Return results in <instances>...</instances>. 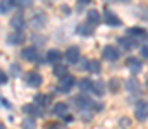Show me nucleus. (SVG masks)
Instances as JSON below:
<instances>
[{
    "label": "nucleus",
    "instance_id": "obj_8",
    "mask_svg": "<svg viewBox=\"0 0 148 129\" xmlns=\"http://www.w3.org/2000/svg\"><path fill=\"white\" fill-rule=\"evenodd\" d=\"M23 26H24V17H23V14H21V12L10 17V28H12L14 31H21V29H23Z\"/></svg>",
    "mask_w": 148,
    "mask_h": 129
},
{
    "label": "nucleus",
    "instance_id": "obj_6",
    "mask_svg": "<svg viewBox=\"0 0 148 129\" xmlns=\"http://www.w3.org/2000/svg\"><path fill=\"white\" fill-rule=\"evenodd\" d=\"M21 57L24 59V60H28V62H35L38 57V52L35 46H26V48H23V52H21Z\"/></svg>",
    "mask_w": 148,
    "mask_h": 129
},
{
    "label": "nucleus",
    "instance_id": "obj_20",
    "mask_svg": "<svg viewBox=\"0 0 148 129\" xmlns=\"http://www.w3.org/2000/svg\"><path fill=\"white\" fill-rule=\"evenodd\" d=\"M86 71L88 72H100V62L98 60H88L86 62Z\"/></svg>",
    "mask_w": 148,
    "mask_h": 129
},
{
    "label": "nucleus",
    "instance_id": "obj_7",
    "mask_svg": "<svg viewBox=\"0 0 148 129\" xmlns=\"http://www.w3.org/2000/svg\"><path fill=\"white\" fill-rule=\"evenodd\" d=\"M5 42L9 45H19V43L24 42V35H23V31H14V33L5 36Z\"/></svg>",
    "mask_w": 148,
    "mask_h": 129
},
{
    "label": "nucleus",
    "instance_id": "obj_22",
    "mask_svg": "<svg viewBox=\"0 0 148 129\" xmlns=\"http://www.w3.org/2000/svg\"><path fill=\"white\" fill-rule=\"evenodd\" d=\"M35 103H38L40 107H47L50 103V96H47V95H36L35 96Z\"/></svg>",
    "mask_w": 148,
    "mask_h": 129
},
{
    "label": "nucleus",
    "instance_id": "obj_17",
    "mask_svg": "<svg viewBox=\"0 0 148 129\" xmlns=\"http://www.w3.org/2000/svg\"><path fill=\"white\" fill-rule=\"evenodd\" d=\"M60 57H62V55H60V52H59V50H48V52H47V60H48L50 64L59 62V60H60Z\"/></svg>",
    "mask_w": 148,
    "mask_h": 129
},
{
    "label": "nucleus",
    "instance_id": "obj_3",
    "mask_svg": "<svg viewBox=\"0 0 148 129\" xmlns=\"http://www.w3.org/2000/svg\"><path fill=\"white\" fill-rule=\"evenodd\" d=\"M74 85H76V79H74V76L67 74V76H64V78L60 79V83H59V89H60L62 93H69V91L73 89Z\"/></svg>",
    "mask_w": 148,
    "mask_h": 129
},
{
    "label": "nucleus",
    "instance_id": "obj_32",
    "mask_svg": "<svg viewBox=\"0 0 148 129\" xmlns=\"http://www.w3.org/2000/svg\"><path fill=\"white\" fill-rule=\"evenodd\" d=\"M141 55L148 59V45H143V46H141Z\"/></svg>",
    "mask_w": 148,
    "mask_h": 129
},
{
    "label": "nucleus",
    "instance_id": "obj_5",
    "mask_svg": "<svg viewBox=\"0 0 148 129\" xmlns=\"http://www.w3.org/2000/svg\"><path fill=\"white\" fill-rule=\"evenodd\" d=\"M102 57L107 59V60H117V59H119V50H117L114 45H107V46L102 50Z\"/></svg>",
    "mask_w": 148,
    "mask_h": 129
},
{
    "label": "nucleus",
    "instance_id": "obj_26",
    "mask_svg": "<svg viewBox=\"0 0 148 129\" xmlns=\"http://www.w3.org/2000/svg\"><path fill=\"white\" fill-rule=\"evenodd\" d=\"M23 126H24V129H33L36 124H35V119H29V117H28V119L23 121Z\"/></svg>",
    "mask_w": 148,
    "mask_h": 129
},
{
    "label": "nucleus",
    "instance_id": "obj_16",
    "mask_svg": "<svg viewBox=\"0 0 148 129\" xmlns=\"http://www.w3.org/2000/svg\"><path fill=\"white\" fill-rule=\"evenodd\" d=\"M79 89L81 91H93V86H95V83L93 81H90L88 78H83L81 81H79Z\"/></svg>",
    "mask_w": 148,
    "mask_h": 129
},
{
    "label": "nucleus",
    "instance_id": "obj_1",
    "mask_svg": "<svg viewBox=\"0 0 148 129\" xmlns=\"http://www.w3.org/2000/svg\"><path fill=\"white\" fill-rule=\"evenodd\" d=\"M74 105H77L83 110H90V109H100V105H97L91 98H86L84 95H79L74 98Z\"/></svg>",
    "mask_w": 148,
    "mask_h": 129
},
{
    "label": "nucleus",
    "instance_id": "obj_14",
    "mask_svg": "<svg viewBox=\"0 0 148 129\" xmlns=\"http://www.w3.org/2000/svg\"><path fill=\"white\" fill-rule=\"evenodd\" d=\"M117 43H119L122 48H126V50H131V48L136 46V42H134L131 36H121V38L117 40Z\"/></svg>",
    "mask_w": 148,
    "mask_h": 129
},
{
    "label": "nucleus",
    "instance_id": "obj_11",
    "mask_svg": "<svg viewBox=\"0 0 148 129\" xmlns=\"http://www.w3.org/2000/svg\"><path fill=\"white\" fill-rule=\"evenodd\" d=\"M86 23H88V24H93V26L100 24V23H102V16H100V12L95 10V9H91V10L88 12V16H86Z\"/></svg>",
    "mask_w": 148,
    "mask_h": 129
},
{
    "label": "nucleus",
    "instance_id": "obj_10",
    "mask_svg": "<svg viewBox=\"0 0 148 129\" xmlns=\"http://www.w3.org/2000/svg\"><path fill=\"white\" fill-rule=\"evenodd\" d=\"M64 57H66V60H67L69 64H76V62H77V59H79V50H77L76 46H71V48H67V50H66Z\"/></svg>",
    "mask_w": 148,
    "mask_h": 129
},
{
    "label": "nucleus",
    "instance_id": "obj_18",
    "mask_svg": "<svg viewBox=\"0 0 148 129\" xmlns=\"http://www.w3.org/2000/svg\"><path fill=\"white\" fill-rule=\"evenodd\" d=\"M23 110H24L26 114H29V115H41L40 109H38L35 103H28V105H24V107H23Z\"/></svg>",
    "mask_w": 148,
    "mask_h": 129
},
{
    "label": "nucleus",
    "instance_id": "obj_13",
    "mask_svg": "<svg viewBox=\"0 0 148 129\" xmlns=\"http://www.w3.org/2000/svg\"><path fill=\"white\" fill-rule=\"evenodd\" d=\"M126 64H127V67L131 69L133 74H138V72L141 71V60H138V59H134V57H129V59L126 60Z\"/></svg>",
    "mask_w": 148,
    "mask_h": 129
},
{
    "label": "nucleus",
    "instance_id": "obj_28",
    "mask_svg": "<svg viewBox=\"0 0 148 129\" xmlns=\"http://www.w3.org/2000/svg\"><path fill=\"white\" fill-rule=\"evenodd\" d=\"M10 69H12V76H19V66L17 64H12Z\"/></svg>",
    "mask_w": 148,
    "mask_h": 129
},
{
    "label": "nucleus",
    "instance_id": "obj_30",
    "mask_svg": "<svg viewBox=\"0 0 148 129\" xmlns=\"http://www.w3.org/2000/svg\"><path fill=\"white\" fill-rule=\"evenodd\" d=\"M119 89V83L115 81V79H112L110 81V91H117Z\"/></svg>",
    "mask_w": 148,
    "mask_h": 129
},
{
    "label": "nucleus",
    "instance_id": "obj_9",
    "mask_svg": "<svg viewBox=\"0 0 148 129\" xmlns=\"http://www.w3.org/2000/svg\"><path fill=\"white\" fill-rule=\"evenodd\" d=\"M45 21H47V17H45V14L43 12H38L35 14L33 17H31V28H35V29H40V28H43L45 26Z\"/></svg>",
    "mask_w": 148,
    "mask_h": 129
},
{
    "label": "nucleus",
    "instance_id": "obj_24",
    "mask_svg": "<svg viewBox=\"0 0 148 129\" xmlns=\"http://www.w3.org/2000/svg\"><path fill=\"white\" fill-rule=\"evenodd\" d=\"M93 93H95V95H98V96L103 93V83H102V81L95 83V86H93Z\"/></svg>",
    "mask_w": 148,
    "mask_h": 129
},
{
    "label": "nucleus",
    "instance_id": "obj_23",
    "mask_svg": "<svg viewBox=\"0 0 148 129\" xmlns=\"http://www.w3.org/2000/svg\"><path fill=\"white\" fill-rule=\"evenodd\" d=\"M53 74L62 79L64 76H67V69H66L64 66H55V67H53Z\"/></svg>",
    "mask_w": 148,
    "mask_h": 129
},
{
    "label": "nucleus",
    "instance_id": "obj_12",
    "mask_svg": "<svg viewBox=\"0 0 148 129\" xmlns=\"http://www.w3.org/2000/svg\"><path fill=\"white\" fill-rule=\"evenodd\" d=\"M103 21H105L109 26H119V24H121V19H119L114 12H110V10H105V12H103Z\"/></svg>",
    "mask_w": 148,
    "mask_h": 129
},
{
    "label": "nucleus",
    "instance_id": "obj_15",
    "mask_svg": "<svg viewBox=\"0 0 148 129\" xmlns=\"http://www.w3.org/2000/svg\"><path fill=\"white\" fill-rule=\"evenodd\" d=\"M53 114L59 115V117H66L67 115V103H62V102L55 103L53 105Z\"/></svg>",
    "mask_w": 148,
    "mask_h": 129
},
{
    "label": "nucleus",
    "instance_id": "obj_25",
    "mask_svg": "<svg viewBox=\"0 0 148 129\" xmlns=\"http://www.w3.org/2000/svg\"><path fill=\"white\" fill-rule=\"evenodd\" d=\"M126 85H127L126 88H127L129 91H136V89L140 88V86H138V81H136V79H129V81H127Z\"/></svg>",
    "mask_w": 148,
    "mask_h": 129
},
{
    "label": "nucleus",
    "instance_id": "obj_21",
    "mask_svg": "<svg viewBox=\"0 0 148 129\" xmlns=\"http://www.w3.org/2000/svg\"><path fill=\"white\" fill-rule=\"evenodd\" d=\"M127 36H147V31L141 29V28H138V26H134V28L127 29Z\"/></svg>",
    "mask_w": 148,
    "mask_h": 129
},
{
    "label": "nucleus",
    "instance_id": "obj_33",
    "mask_svg": "<svg viewBox=\"0 0 148 129\" xmlns=\"http://www.w3.org/2000/svg\"><path fill=\"white\" fill-rule=\"evenodd\" d=\"M48 129H62L59 124H48Z\"/></svg>",
    "mask_w": 148,
    "mask_h": 129
},
{
    "label": "nucleus",
    "instance_id": "obj_31",
    "mask_svg": "<svg viewBox=\"0 0 148 129\" xmlns=\"http://www.w3.org/2000/svg\"><path fill=\"white\" fill-rule=\"evenodd\" d=\"M0 83H2V85H5V83H7V74H5V71H2V72H0Z\"/></svg>",
    "mask_w": 148,
    "mask_h": 129
},
{
    "label": "nucleus",
    "instance_id": "obj_2",
    "mask_svg": "<svg viewBox=\"0 0 148 129\" xmlns=\"http://www.w3.org/2000/svg\"><path fill=\"white\" fill-rule=\"evenodd\" d=\"M134 117L138 121H141V122L148 117V102L147 100H140L136 103V107H134Z\"/></svg>",
    "mask_w": 148,
    "mask_h": 129
},
{
    "label": "nucleus",
    "instance_id": "obj_29",
    "mask_svg": "<svg viewBox=\"0 0 148 129\" xmlns=\"http://www.w3.org/2000/svg\"><path fill=\"white\" fill-rule=\"evenodd\" d=\"M0 102H2V107H3V109H10V103L7 102L5 96H0Z\"/></svg>",
    "mask_w": 148,
    "mask_h": 129
},
{
    "label": "nucleus",
    "instance_id": "obj_27",
    "mask_svg": "<svg viewBox=\"0 0 148 129\" xmlns=\"http://www.w3.org/2000/svg\"><path fill=\"white\" fill-rule=\"evenodd\" d=\"M77 33L79 35H91V29H88L84 24H81V26H77Z\"/></svg>",
    "mask_w": 148,
    "mask_h": 129
},
{
    "label": "nucleus",
    "instance_id": "obj_19",
    "mask_svg": "<svg viewBox=\"0 0 148 129\" xmlns=\"http://www.w3.org/2000/svg\"><path fill=\"white\" fill-rule=\"evenodd\" d=\"M12 7H14V0H3V2H0V12H2V16H5L7 12H10Z\"/></svg>",
    "mask_w": 148,
    "mask_h": 129
},
{
    "label": "nucleus",
    "instance_id": "obj_4",
    "mask_svg": "<svg viewBox=\"0 0 148 129\" xmlns=\"http://www.w3.org/2000/svg\"><path fill=\"white\" fill-rule=\"evenodd\" d=\"M24 81H26V85L31 86V88H38V86H41L43 83V78H41V74H38V72H28L26 74V78H24Z\"/></svg>",
    "mask_w": 148,
    "mask_h": 129
}]
</instances>
